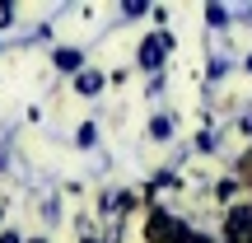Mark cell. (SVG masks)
Masks as SVG:
<instances>
[{
	"instance_id": "cell-1",
	"label": "cell",
	"mask_w": 252,
	"mask_h": 243,
	"mask_svg": "<svg viewBox=\"0 0 252 243\" xmlns=\"http://www.w3.org/2000/svg\"><path fill=\"white\" fill-rule=\"evenodd\" d=\"M168 47H173L168 33H150V37L140 42V52H135V66H140V70H159L163 56H168Z\"/></svg>"
},
{
	"instance_id": "cell-2",
	"label": "cell",
	"mask_w": 252,
	"mask_h": 243,
	"mask_svg": "<svg viewBox=\"0 0 252 243\" xmlns=\"http://www.w3.org/2000/svg\"><path fill=\"white\" fill-rule=\"evenodd\" d=\"M248 229H252V206L243 201V206H234V210H229V234H234V239H243Z\"/></svg>"
},
{
	"instance_id": "cell-3",
	"label": "cell",
	"mask_w": 252,
	"mask_h": 243,
	"mask_svg": "<svg viewBox=\"0 0 252 243\" xmlns=\"http://www.w3.org/2000/svg\"><path fill=\"white\" fill-rule=\"evenodd\" d=\"M52 61L61 66V70H80L84 52H80V47H56V52H52Z\"/></svg>"
},
{
	"instance_id": "cell-4",
	"label": "cell",
	"mask_w": 252,
	"mask_h": 243,
	"mask_svg": "<svg viewBox=\"0 0 252 243\" xmlns=\"http://www.w3.org/2000/svg\"><path fill=\"white\" fill-rule=\"evenodd\" d=\"M75 89H80L84 99H94V94L103 89V70H80V80H75Z\"/></svg>"
},
{
	"instance_id": "cell-5",
	"label": "cell",
	"mask_w": 252,
	"mask_h": 243,
	"mask_svg": "<svg viewBox=\"0 0 252 243\" xmlns=\"http://www.w3.org/2000/svg\"><path fill=\"white\" fill-rule=\"evenodd\" d=\"M150 136H154V140H168V136H173V117H168V112H159V117L150 122Z\"/></svg>"
},
{
	"instance_id": "cell-6",
	"label": "cell",
	"mask_w": 252,
	"mask_h": 243,
	"mask_svg": "<svg viewBox=\"0 0 252 243\" xmlns=\"http://www.w3.org/2000/svg\"><path fill=\"white\" fill-rule=\"evenodd\" d=\"M206 19H210V28H224L229 24V9L224 5H206Z\"/></svg>"
},
{
	"instance_id": "cell-7",
	"label": "cell",
	"mask_w": 252,
	"mask_h": 243,
	"mask_svg": "<svg viewBox=\"0 0 252 243\" xmlns=\"http://www.w3.org/2000/svg\"><path fill=\"white\" fill-rule=\"evenodd\" d=\"M75 140H80V145H94V140H98V126H94V122H84V126H80V136H75Z\"/></svg>"
},
{
	"instance_id": "cell-8",
	"label": "cell",
	"mask_w": 252,
	"mask_h": 243,
	"mask_svg": "<svg viewBox=\"0 0 252 243\" xmlns=\"http://www.w3.org/2000/svg\"><path fill=\"white\" fill-rule=\"evenodd\" d=\"M215 145H220L215 131H201V136H196V150H215Z\"/></svg>"
},
{
	"instance_id": "cell-9",
	"label": "cell",
	"mask_w": 252,
	"mask_h": 243,
	"mask_svg": "<svg viewBox=\"0 0 252 243\" xmlns=\"http://www.w3.org/2000/svg\"><path fill=\"white\" fill-rule=\"evenodd\" d=\"M145 9H150L145 0H126V5H122V14H145Z\"/></svg>"
},
{
	"instance_id": "cell-10",
	"label": "cell",
	"mask_w": 252,
	"mask_h": 243,
	"mask_svg": "<svg viewBox=\"0 0 252 243\" xmlns=\"http://www.w3.org/2000/svg\"><path fill=\"white\" fill-rule=\"evenodd\" d=\"M14 24V5H0V28H9Z\"/></svg>"
},
{
	"instance_id": "cell-11",
	"label": "cell",
	"mask_w": 252,
	"mask_h": 243,
	"mask_svg": "<svg viewBox=\"0 0 252 243\" xmlns=\"http://www.w3.org/2000/svg\"><path fill=\"white\" fill-rule=\"evenodd\" d=\"M0 243H19V234H14V229H5V234H0Z\"/></svg>"
},
{
	"instance_id": "cell-12",
	"label": "cell",
	"mask_w": 252,
	"mask_h": 243,
	"mask_svg": "<svg viewBox=\"0 0 252 243\" xmlns=\"http://www.w3.org/2000/svg\"><path fill=\"white\" fill-rule=\"evenodd\" d=\"M84 243H112V239H84Z\"/></svg>"
},
{
	"instance_id": "cell-13",
	"label": "cell",
	"mask_w": 252,
	"mask_h": 243,
	"mask_svg": "<svg viewBox=\"0 0 252 243\" xmlns=\"http://www.w3.org/2000/svg\"><path fill=\"white\" fill-rule=\"evenodd\" d=\"M33 243H47V239H33Z\"/></svg>"
}]
</instances>
